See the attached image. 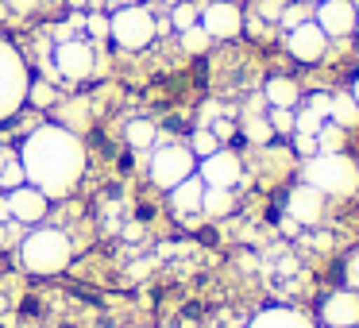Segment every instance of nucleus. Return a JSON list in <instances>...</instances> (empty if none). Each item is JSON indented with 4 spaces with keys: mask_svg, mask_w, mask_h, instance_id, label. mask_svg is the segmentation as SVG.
I'll return each mask as SVG.
<instances>
[{
    "mask_svg": "<svg viewBox=\"0 0 359 328\" xmlns=\"http://www.w3.org/2000/svg\"><path fill=\"white\" fill-rule=\"evenodd\" d=\"M20 166H24L27 186H35L47 201H62L78 189V182L86 178V143L74 128L66 124H39L32 128L24 143H20Z\"/></svg>",
    "mask_w": 359,
    "mask_h": 328,
    "instance_id": "obj_1",
    "label": "nucleus"
},
{
    "mask_svg": "<svg viewBox=\"0 0 359 328\" xmlns=\"http://www.w3.org/2000/svg\"><path fill=\"white\" fill-rule=\"evenodd\" d=\"M50 81H62V86H86L97 74V43H89L86 35H66L58 32L50 43Z\"/></svg>",
    "mask_w": 359,
    "mask_h": 328,
    "instance_id": "obj_2",
    "label": "nucleus"
},
{
    "mask_svg": "<svg viewBox=\"0 0 359 328\" xmlns=\"http://www.w3.org/2000/svg\"><path fill=\"white\" fill-rule=\"evenodd\" d=\"M70 259H74V243H70V235L58 232V228H35V232L20 243V263H24V271L39 274V278L66 271Z\"/></svg>",
    "mask_w": 359,
    "mask_h": 328,
    "instance_id": "obj_3",
    "label": "nucleus"
},
{
    "mask_svg": "<svg viewBox=\"0 0 359 328\" xmlns=\"http://www.w3.org/2000/svg\"><path fill=\"white\" fill-rule=\"evenodd\" d=\"M305 186L325 197H351L359 193V166L344 151H317L305 163Z\"/></svg>",
    "mask_w": 359,
    "mask_h": 328,
    "instance_id": "obj_4",
    "label": "nucleus"
},
{
    "mask_svg": "<svg viewBox=\"0 0 359 328\" xmlns=\"http://www.w3.org/2000/svg\"><path fill=\"white\" fill-rule=\"evenodd\" d=\"M109 39L120 50H128V55H140V50H147L158 39V16L147 4H140V0L135 4H120L109 16Z\"/></svg>",
    "mask_w": 359,
    "mask_h": 328,
    "instance_id": "obj_5",
    "label": "nucleus"
},
{
    "mask_svg": "<svg viewBox=\"0 0 359 328\" xmlns=\"http://www.w3.org/2000/svg\"><path fill=\"white\" fill-rule=\"evenodd\" d=\"M27 86H32L27 58L20 55L16 43L0 35V124L20 116V109L27 104Z\"/></svg>",
    "mask_w": 359,
    "mask_h": 328,
    "instance_id": "obj_6",
    "label": "nucleus"
},
{
    "mask_svg": "<svg viewBox=\"0 0 359 328\" xmlns=\"http://www.w3.org/2000/svg\"><path fill=\"white\" fill-rule=\"evenodd\" d=\"M147 174L158 189H174L189 174H197V158L186 143H155L147 158Z\"/></svg>",
    "mask_w": 359,
    "mask_h": 328,
    "instance_id": "obj_7",
    "label": "nucleus"
},
{
    "mask_svg": "<svg viewBox=\"0 0 359 328\" xmlns=\"http://www.w3.org/2000/svg\"><path fill=\"white\" fill-rule=\"evenodd\" d=\"M197 24L205 27V35H209L212 43L240 39V32H243V8L236 4V0H209V4H201Z\"/></svg>",
    "mask_w": 359,
    "mask_h": 328,
    "instance_id": "obj_8",
    "label": "nucleus"
},
{
    "mask_svg": "<svg viewBox=\"0 0 359 328\" xmlns=\"http://www.w3.org/2000/svg\"><path fill=\"white\" fill-rule=\"evenodd\" d=\"M197 178H201L205 186H212V189H236L240 178H243V163H240L236 151L217 147L212 155L197 158Z\"/></svg>",
    "mask_w": 359,
    "mask_h": 328,
    "instance_id": "obj_9",
    "label": "nucleus"
},
{
    "mask_svg": "<svg viewBox=\"0 0 359 328\" xmlns=\"http://www.w3.org/2000/svg\"><path fill=\"white\" fill-rule=\"evenodd\" d=\"M286 50H290V58L313 66V62H320V58H325L328 35L317 27V20H305V24H297V27H290V32H286Z\"/></svg>",
    "mask_w": 359,
    "mask_h": 328,
    "instance_id": "obj_10",
    "label": "nucleus"
},
{
    "mask_svg": "<svg viewBox=\"0 0 359 328\" xmlns=\"http://www.w3.org/2000/svg\"><path fill=\"white\" fill-rule=\"evenodd\" d=\"M325 201L328 197L325 193H317L313 186H294L290 189V197H286V217L294 220V224H305V228H313V224H320L325 220Z\"/></svg>",
    "mask_w": 359,
    "mask_h": 328,
    "instance_id": "obj_11",
    "label": "nucleus"
},
{
    "mask_svg": "<svg viewBox=\"0 0 359 328\" xmlns=\"http://www.w3.org/2000/svg\"><path fill=\"white\" fill-rule=\"evenodd\" d=\"M359 24V12L351 0H325V4H317V27L328 35V39H344V35H351Z\"/></svg>",
    "mask_w": 359,
    "mask_h": 328,
    "instance_id": "obj_12",
    "label": "nucleus"
},
{
    "mask_svg": "<svg viewBox=\"0 0 359 328\" xmlns=\"http://www.w3.org/2000/svg\"><path fill=\"white\" fill-rule=\"evenodd\" d=\"M4 205H8V217L16 220V224H39V220L47 217V209H50V201L35 186L8 189V193H4Z\"/></svg>",
    "mask_w": 359,
    "mask_h": 328,
    "instance_id": "obj_13",
    "label": "nucleus"
},
{
    "mask_svg": "<svg viewBox=\"0 0 359 328\" xmlns=\"http://www.w3.org/2000/svg\"><path fill=\"white\" fill-rule=\"evenodd\" d=\"M320 320L328 328H355L359 324V289H336L320 301Z\"/></svg>",
    "mask_w": 359,
    "mask_h": 328,
    "instance_id": "obj_14",
    "label": "nucleus"
},
{
    "mask_svg": "<svg viewBox=\"0 0 359 328\" xmlns=\"http://www.w3.org/2000/svg\"><path fill=\"white\" fill-rule=\"evenodd\" d=\"M170 193V209L178 212V217H197L201 212V197H205V182L197 178V174H189L186 182H178L174 189H166Z\"/></svg>",
    "mask_w": 359,
    "mask_h": 328,
    "instance_id": "obj_15",
    "label": "nucleus"
},
{
    "mask_svg": "<svg viewBox=\"0 0 359 328\" xmlns=\"http://www.w3.org/2000/svg\"><path fill=\"white\" fill-rule=\"evenodd\" d=\"M248 328H317L305 313L286 309V305H274V309H263L259 317L248 320Z\"/></svg>",
    "mask_w": 359,
    "mask_h": 328,
    "instance_id": "obj_16",
    "label": "nucleus"
},
{
    "mask_svg": "<svg viewBox=\"0 0 359 328\" xmlns=\"http://www.w3.org/2000/svg\"><path fill=\"white\" fill-rule=\"evenodd\" d=\"M263 101L271 104V109H294V104L302 101V89H297L294 78H271L263 86Z\"/></svg>",
    "mask_w": 359,
    "mask_h": 328,
    "instance_id": "obj_17",
    "label": "nucleus"
},
{
    "mask_svg": "<svg viewBox=\"0 0 359 328\" xmlns=\"http://www.w3.org/2000/svg\"><path fill=\"white\" fill-rule=\"evenodd\" d=\"M124 139H128V147H132V151H151V147L158 143V128L151 124V120L135 116V120H128Z\"/></svg>",
    "mask_w": 359,
    "mask_h": 328,
    "instance_id": "obj_18",
    "label": "nucleus"
},
{
    "mask_svg": "<svg viewBox=\"0 0 359 328\" xmlns=\"http://www.w3.org/2000/svg\"><path fill=\"white\" fill-rule=\"evenodd\" d=\"M328 120L340 128H355L359 124V104L351 93H336L332 97V109H328Z\"/></svg>",
    "mask_w": 359,
    "mask_h": 328,
    "instance_id": "obj_19",
    "label": "nucleus"
},
{
    "mask_svg": "<svg viewBox=\"0 0 359 328\" xmlns=\"http://www.w3.org/2000/svg\"><path fill=\"white\" fill-rule=\"evenodd\" d=\"M232 209H236L232 189H212V186H205V197H201V212H205V217H228Z\"/></svg>",
    "mask_w": 359,
    "mask_h": 328,
    "instance_id": "obj_20",
    "label": "nucleus"
},
{
    "mask_svg": "<svg viewBox=\"0 0 359 328\" xmlns=\"http://www.w3.org/2000/svg\"><path fill=\"white\" fill-rule=\"evenodd\" d=\"M27 104L32 109H55L58 104V89L50 78H32V86H27Z\"/></svg>",
    "mask_w": 359,
    "mask_h": 328,
    "instance_id": "obj_21",
    "label": "nucleus"
},
{
    "mask_svg": "<svg viewBox=\"0 0 359 328\" xmlns=\"http://www.w3.org/2000/svg\"><path fill=\"white\" fill-rule=\"evenodd\" d=\"M243 139H248V143H259V147H263V143H271V139H274L271 120L259 116V112H251V116L243 120Z\"/></svg>",
    "mask_w": 359,
    "mask_h": 328,
    "instance_id": "obj_22",
    "label": "nucleus"
},
{
    "mask_svg": "<svg viewBox=\"0 0 359 328\" xmlns=\"http://www.w3.org/2000/svg\"><path fill=\"white\" fill-rule=\"evenodd\" d=\"M197 16H201V4H194V0H178V4L170 8V20H166V24H170L174 32H186V27L197 24Z\"/></svg>",
    "mask_w": 359,
    "mask_h": 328,
    "instance_id": "obj_23",
    "label": "nucleus"
},
{
    "mask_svg": "<svg viewBox=\"0 0 359 328\" xmlns=\"http://www.w3.org/2000/svg\"><path fill=\"white\" fill-rule=\"evenodd\" d=\"M178 43H182V50H186V55H205V50L212 47V39L205 35L201 24H194V27H186V32H178Z\"/></svg>",
    "mask_w": 359,
    "mask_h": 328,
    "instance_id": "obj_24",
    "label": "nucleus"
},
{
    "mask_svg": "<svg viewBox=\"0 0 359 328\" xmlns=\"http://www.w3.org/2000/svg\"><path fill=\"white\" fill-rule=\"evenodd\" d=\"M20 186H27V178H24V166H20V155L12 151L8 163H4V170H0V189L8 193V189H20Z\"/></svg>",
    "mask_w": 359,
    "mask_h": 328,
    "instance_id": "obj_25",
    "label": "nucleus"
},
{
    "mask_svg": "<svg viewBox=\"0 0 359 328\" xmlns=\"http://www.w3.org/2000/svg\"><path fill=\"white\" fill-rule=\"evenodd\" d=\"M189 151H194V158H205V155H212V151L220 147V139L209 132V128H197L194 135H189V143H186Z\"/></svg>",
    "mask_w": 359,
    "mask_h": 328,
    "instance_id": "obj_26",
    "label": "nucleus"
},
{
    "mask_svg": "<svg viewBox=\"0 0 359 328\" xmlns=\"http://www.w3.org/2000/svg\"><path fill=\"white\" fill-rule=\"evenodd\" d=\"M344 147V132L340 124H332V120H325L317 132V151H340Z\"/></svg>",
    "mask_w": 359,
    "mask_h": 328,
    "instance_id": "obj_27",
    "label": "nucleus"
},
{
    "mask_svg": "<svg viewBox=\"0 0 359 328\" xmlns=\"http://www.w3.org/2000/svg\"><path fill=\"white\" fill-rule=\"evenodd\" d=\"M86 39L89 43L109 39V16H104V12H86Z\"/></svg>",
    "mask_w": 359,
    "mask_h": 328,
    "instance_id": "obj_28",
    "label": "nucleus"
},
{
    "mask_svg": "<svg viewBox=\"0 0 359 328\" xmlns=\"http://www.w3.org/2000/svg\"><path fill=\"white\" fill-rule=\"evenodd\" d=\"M271 128L274 135H294V109H271Z\"/></svg>",
    "mask_w": 359,
    "mask_h": 328,
    "instance_id": "obj_29",
    "label": "nucleus"
},
{
    "mask_svg": "<svg viewBox=\"0 0 359 328\" xmlns=\"http://www.w3.org/2000/svg\"><path fill=\"white\" fill-rule=\"evenodd\" d=\"M278 20H282V27H286V32H290V27L305 24V20H309V12H305L302 4H286V8L278 12Z\"/></svg>",
    "mask_w": 359,
    "mask_h": 328,
    "instance_id": "obj_30",
    "label": "nucleus"
},
{
    "mask_svg": "<svg viewBox=\"0 0 359 328\" xmlns=\"http://www.w3.org/2000/svg\"><path fill=\"white\" fill-rule=\"evenodd\" d=\"M305 109H313L317 116H325V120H328V109H332V97H328V93H317V97H309V104H305Z\"/></svg>",
    "mask_w": 359,
    "mask_h": 328,
    "instance_id": "obj_31",
    "label": "nucleus"
},
{
    "mask_svg": "<svg viewBox=\"0 0 359 328\" xmlns=\"http://www.w3.org/2000/svg\"><path fill=\"white\" fill-rule=\"evenodd\" d=\"M294 147L302 151V155H317V135H294Z\"/></svg>",
    "mask_w": 359,
    "mask_h": 328,
    "instance_id": "obj_32",
    "label": "nucleus"
},
{
    "mask_svg": "<svg viewBox=\"0 0 359 328\" xmlns=\"http://www.w3.org/2000/svg\"><path fill=\"white\" fill-rule=\"evenodd\" d=\"M8 8L20 12V16H32V12L39 8V0H8Z\"/></svg>",
    "mask_w": 359,
    "mask_h": 328,
    "instance_id": "obj_33",
    "label": "nucleus"
},
{
    "mask_svg": "<svg viewBox=\"0 0 359 328\" xmlns=\"http://www.w3.org/2000/svg\"><path fill=\"white\" fill-rule=\"evenodd\" d=\"M348 286H355V289H359V251L348 259Z\"/></svg>",
    "mask_w": 359,
    "mask_h": 328,
    "instance_id": "obj_34",
    "label": "nucleus"
},
{
    "mask_svg": "<svg viewBox=\"0 0 359 328\" xmlns=\"http://www.w3.org/2000/svg\"><path fill=\"white\" fill-rule=\"evenodd\" d=\"M8 224H12V220H0V247L8 243Z\"/></svg>",
    "mask_w": 359,
    "mask_h": 328,
    "instance_id": "obj_35",
    "label": "nucleus"
},
{
    "mask_svg": "<svg viewBox=\"0 0 359 328\" xmlns=\"http://www.w3.org/2000/svg\"><path fill=\"white\" fill-rule=\"evenodd\" d=\"M8 155H12V151H4V147H0V170H4V163H8Z\"/></svg>",
    "mask_w": 359,
    "mask_h": 328,
    "instance_id": "obj_36",
    "label": "nucleus"
},
{
    "mask_svg": "<svg viewBox=\"0 0 359 328\" xmlns=\"http://www.w3.org/2000/svg\"><path fill=\"white\" fill-rule=\"evenodd\" d=\"M112 8H120V4H135V0H109Z\"/></svg>",
    "mask_w": 359,
    "mask_h": 328,
    "instance_id": "obj_37",
    "label": "nucleus"
},
{
    "mask_svg": "<svg viewBox=\"0 0 359 328\" xmlns=\"http://www.w3.org/2000/svg\"><path fill=\"white\" fill-rule=\"evenodd\" d=\"M351 97H355V104H359V78H355V86H351Z\"/></svg>",
    "mask_w": 359,
    "mask_h": 328,
    "instance_id": "obj_38",
    "label": "nucleus"
},
{
    "mask_svg": "<svg viewBox=\"0 0 359 328\" xmlns=\"http://www.w3.org/2000/svg\"><path fill=\"white\" fill-rule=\"evenodd\" d=\"M70 4H74V8H86V0H70Z\"/></svg>",
    "mask_w": 359,
    "mask_h": 328,
    "instance_id": "obj_39",
    "label": "nucleus"
},
{
    "mask_svg": "<svg viewBox=\"0 0 359 328\" xmlns=\"http://www.w3.org/2000/svg\"><path fill=\"white\" fill-rule=\"evenodd\" d=\"M4 309H8V301H4V297H0V313H4Z\"/></svg>",
    "mask_w": 359,
    "mask_h": 328,
    "instance_id": "obj_40",
    "label": "nucleus"
},
{
    "mask_svg": "<svg viewBox=\"0 0 359 328\" xmlns=\"http://www.w3.org/2000/svg\"><path fill=\"white\" fill-rule=\"evenodd\" d=\"M351 4H355V12H359V0H351Z\"/></svg>",
    "mask_w": 359,
    "mask_h": 328,
    "instance_id": "obj_41",
    "label": "nucleus"
},
{
    "mask_svg": "<svg viewBox=\"0 0 359 328\" xmlns=\"http://www.w3.org/2000/svg\"><path fill=\"white\" fill-rule=\"evenodd\" d=\"M317 4H325V0H317Z\"/></svg>",
    "mask_w": 359,
    "mask_h": 328,
    "instance_id": "obj_42",
    "label": "nucleus"
},
{
    "mask_svg": "<svg viewBox=\"0 0 359 328\" xmlns=\"http://www.w3.org/2000/svg\"><path fill=\"white\" fill-rule=\"evenodd\" d=\"M355 32H359V24H355Z\"/></svg>",
    "mask_w": 359,
    "mask_h": 328,
    "instance_id": "obj_43",
    "label": "nucleus"
},
{
    "mask_svg": "<svg viewBox=\"0 0 359 328\" xmlns=\"http://www.w3.org/2000/svg\"><path fill=\"white\" fill-rule=\"evenodd\" d=\"M355 328H359V324H355Z\"/></svg>",
    "mask_w": 359,
    "mask_h": 328,
    "instance_id": "obj_44",
    "label": "nucleus"
}]
</instances>
